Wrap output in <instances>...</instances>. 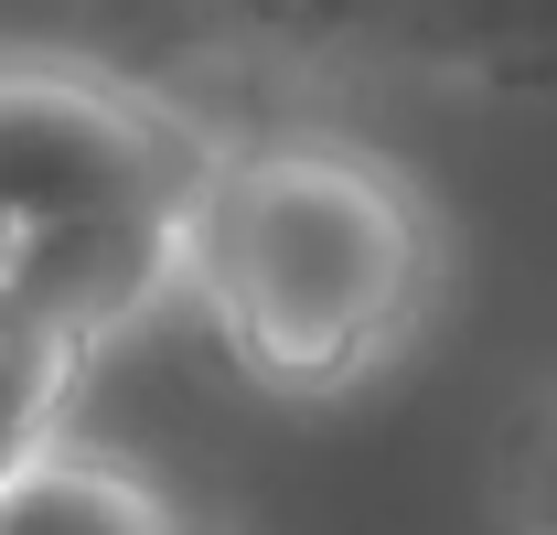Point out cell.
<instances>
[{
  "label": "cell",
  "instance_id": "obj_1",
  "mask_svg": "<svg viewBox=\"0 0 557 535\" xmlns=\"http://www.w3.org/2000/svg\"><path fill=\"white\" fill-rule=\"evenodd\" d=\"M172 247L225 364L289 407L364 397L450 278L429 183L333 119H225Z\"/></svg>",
  "mask_w": 557,
  "mask_h": 535
},
{
  "label": "cell",
  "instance_id": "obj_2",
  "mask_svg": "<svg viewBox=\"0 0 557 535\" xmlns=\"http://www.w3.org/2000/svg\"><path fill=\"white\" fill-rule=\"evenodd\" d=\"M86 22L108 33L119 75L161 97H278L269 119H311V97L375 86H557V0H86Z\"/></svg>",
  "mask_w": 557,
  "mask_h": 535
},
{
  "label": "cell",
  "instance_id": "obj_3",
  "mask_svg": "<svg viewBox=\"0 0 557 535\" xmlns=\"http://www.w3.org/2000/svg\"><path fill=\"white\" fill-rule=\"evenodd\" d=\"M214 139H225V119H205L194 97H161L119 65L0 54V225L65 236V225L183 214Z\"/></svg>",
  "mask_w": 557,
  "mask_h": 535
},
{
  "label": "cell",
  "instance_id": "obj_4",
  "mask_svg": "<svg viewBox=\"0 0 557 535\" xmlns=\"http://www.w3.org/2000/svg\"><path fill=\"white\" fill-rule=\"evenodd\" d=\"M0 535H214V525L139 461L54 439L0 482Z\"/></svg>",
  "mask_w": 557,
  "mask_h": 535
},
{
  "label": "cell",
  "instance_id": "obj_5",
  "mask_svg": "<svg viewBox=\"0 0 557 535\" xmlns=\"http://www.w3.org/2000/svg\"><path fill=\"white\" fill-rule=\"evenodd\" d=\"M515 535H557V386L525 407L515 439Z\"/></svg>",
  "mask_w": 557,
  "mask_h": 535
},
{
  "label": "cell",
  "instance_id": "obj_6",
  "mask_svg": "<svg viewBox=\"0 0 557 535\" xmlns=\"http://www.w3.org/2000/svg\"><path fill=\"white\" fill-rule=\"evenodd\" d=\"M0 258H11V225H0Z\"/></svg>",
  "mask_w": 557,
  "mask_h": 535
}]
</instances>
